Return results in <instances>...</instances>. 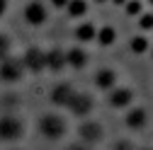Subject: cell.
Here are the masks:
<instances>
[{
  "mask_svg": "<svg viewBox=\"0 0 153 150\" xmlns=\"http://www.w3.org/2000/svg\"><path fill=\"white\" fill-rule=\"evenodd\" d=\"M36 133L44 140H49V143H61L71 133V121H68V116L61 109L42 111V114L36 116Z\"/></svg>",
  "mask_w": 153,
  "mask_h": 150,
  "instance_id": "obj_1",
  "label": "cell"
},
{
  "mask_svg": "<svg viewBox=\"0 0 153 150\" xmlns=\"http://www.w3.org/2000/svg\"><path fill=\"white\" fill-rule=\"evenodd\" d=\"M27 133V124L17 111H3L0 114V143H20Z\"/></svg>",
  "mask_w": 153,
  "mask_h": 150,
  "instance_id": "obj_2",
  "label": "cell"
},
{
  "mask_svg": "<svg viewBox=\"0 0 153 150\" xmlns=\"http://www.w3.org/2000/svg\"><path fill=\"white\" fill-rule=\"evenodd\" d=\"M75 138L95 148V145L105 143V138H107V126H105V121H100L97 116L80 119L78 126H75Z\"/></svg>",
  "mask_w": 153,
  "mask_h": 150,
  "instance_id": "obj_3",
  "label": "cell"
},
{
  "mask_svg": "<svg viewBox=\"0 0 153 150\" xmlns=\"http://www.w3.org/2000/svg\"><path fill=\"white\" fill-rule=\"evenodd\" d=\"M95 109H97V99H95V92H90V90H78V92L73 95L71 104L66 107V114L80 121V119L95 116Z\"/></svg>",
  "mask_w": 153,
  "mask_h": 150,
  "instance_id": "obj_4",
  "label": "cell"
},
{
  "mask_svg": "<svg viewBox=\"0 0 153 150\" xmlns=\"http://www.w3.org/2000/svg\"><path fill=\"white\" fill-rule=\"evenodd\" d=\"M105 104L114 111H126L129 107L136 104V90H134L131 85H117L112 87L109 92H105Z\"/></svg>",
  "mask_w": 153,
  "mask_h": 150,
  "instance_id": "obj_5",
  "label": "cell"
},
{
  "mask_svg": "<svg viewBox=\"0 0 153 150\" xmlns=\"http://www.w3.org/2000/svg\"><path fill=\"white\" fill-rule=\"evenodd\" d=\"M148 121H151V114L143 104H134L126 111H122V126L129 133H143L148 128Z\"/></svg>",
  "mask_w": 153,
  "mask_h": 150,
  "instance_id": "obj_6",
  "label": "cell"
},
{
  "mask_svg": "<svg viewBox=\"0 0 153 150\" xmlns=\"http://www.w3.org/2000/svg\"><path fill=\"white\" fill-rule=\"evenodd\" d=\"M75 92H78V87H75L71 80H56L51 85V90H49V102L56 109H63L66 111V107L71 104V99H73Z\"/></svg>",
  "mask_w": 153,
  "mask_h": 150,
  "instance_id": "obj_7",
  "label": "cell"
},
{
  "mask_svg": "<svg viewBox=\"0 0 153 150\" xmlns=\"http://www.w3.org/2000/svg\"><path fill=\"white\" fill-rule=\"evenodd\" d=\"M22 17L29 27H42V24L49 22L51 10L44 0H27V5L22 7Z\"/></svg>",
  "mask_w": 153,
  "mask_h": 150,
  "instance_id": "obj_8",
  "label": "cell"
},
{
  "mask_svg": "<svg viewBox=\"0 0 153 150\" xmlns=\"http://www.w3.org/2000/svg\"><path fill=\"white\" fill-rule=\"evenodd\" d=\"M25 73H27V68H25L22 58H17V56H7L5 61H0V82H7V85L20 82L25 78Z\"/></svg>",
  "mask_w": 153,
  "mask_h": 150,
  "instance_id": "obj_9",
  "label": "cell"
},
{
  "mask_svg": "<svg viewBox=\"0 0 153 150\" xmlns=\"http://www.w3.org/2000/svg\"><path fill=\"white\" fill-rule=\"evenodd\" d=\"M119 85V73L114 70L112 65H100L97 70L92 73V87L97 90V92H109L112 87H117Z\"/></svg>",
  "mask_w": 153,
  "mask_h": 150,
  "instance_id": "obj_10",
  "label": "cell"
},
{
  "mask_svg": "<svg viewBox=\"0 0 153 150\" xmlns=\"http://www.w3.org/2000/svg\"><path fill=\"white\" fill-rule=\"evenodd\" d=\"M90 65V51L83 46V44H75L71 49H66V68H73V70H83Z\"/></svg>",
  "mask_w": 153,
  "mask_h": 150,
  "instance_id": "obj_11",
  "label": "cell"
},
{
  "mask_svg": "<svg viewBox=\"0 0 153 150\" xmlns=\"http://www.w3.org/2000/svg\"><path fill=\"white\" fill-rule=\"evenodd\" d=\"M22 63H25L27 73H34V75L44 73V70H46V51L36 49V46L27 49V51H25V56H22Z\"/></svg>",
  "mask_w": 153,
  "mask_h": 150,
  "instance_id": "obj_12",
  "label": "cell"
},
{
  "mask_svg": "<svg viewBox=\"0 0 153 150\" xmlns=\"http://www.w3.org/2000/svg\"><path fill=\"white\" fill-rule=\"evenodd\" d=\"M97 24H95L92 20H80L78 24H75V29H73V39L78 41V44H83V46H88V44H95V39H97Z\"/></svg>",
  "mask_w": 153,
  "mask_h": 150,
  "instance_id": "obj_13",
  "label": "cell"
},
{
  "mask_svg": "<svg viewBox=\"0 0 153 150\" xmlns=\"http://www.w3.org/2000/svg\"><path fill=\"white\" fill-rule=\"evenodd\" d=\"M151 36L148 34H143V32H139V34H134V36H129V41H126V49H129V53L131 56H148V51H151Z\"/></svg>",
  "mask_w": 153,
  "mask_h": 150,
  "instance_id": "obj_14",
  "label": "cell"
},
{
  "mask_svg": "<svg viewBox=\"0 0 153 150\" xmlns=\"http://www.w3.org/2000/svg\"><path fill=\"white\" fill-rule=\"evenodd\" d=\"M90 12V0H68V5H66V15H68V20H85Z\"/></svg>",
  "mask_w": 153,
  "mask_h": 150,
  "instance_id": "obj_15",
  "label": "cell"
},
{
  "mask_svg": "<svg viewBox=\"0 0 153 150\" xmlns=\"http://www.w3.org/2000/svg\"><path fill=\"white\" fill-rule=\"evenodd\" d=\"M66 68V51L63 49H49L46 51V70L61 73Z\"/></svg>",
  "mask_w": 153,
  "mask_h": 150,
  "instance_id": "obj_16",
  "label": "cell"
},
{
  "mask_svg": "<svg viewBox=\"0 0 153 150\" xmlns=\"http://www.w3.org/2000/svg\"><path fill=\"white\" fill-rule=\"evenodd\" d=\"M95 44L107 49V46H114L117 44V27H112V24H102L97 29V39H95Z\"/></svg>",
  "mask_w": 153,
  "mask_h": 150,
  "instance_id": "obj_17",
  "label": "cell"
},
{
  "mask_svg": "<svg viewBox=\"0 0 153 150\" xmlns=\"http://www.w3.org/2000/svg\"><path fill=\"white\" fill-rule=\"evenodd\" d=\"M107 150H136V143H134L129 136H117V138L109 140Z\"/></svg>",
  "mask_w": 153,
  "mask_h": 150,
  "instance_id": "obj_18",
  "label": "cell"
},
{
  "mask_svg": "<svg viewBox=\"0 0 153 150\" xmlns=\"http://www.w3.org/2000/svg\"><path fill=\"white\" fill-rule=\"evenodd\" d=\"M136 27H139V32H143V34H151L153 32V10H143L139 17H136Z\"/></svg>",
  "mask_w": 153,
  "mask_h": 150,
  "instance_id": "obj_19",
  "label": "cell"
},
{
  "mask_svg": "<svg viewBox=\"0 0 153 150\" xmlns=\"http://www.w3.org/2000/svg\"><path fill=\"white\" fill-rule=\"evenodd\" d=\"M122 10H124L126 17H139L146 10V3H143V0H126V3L122 5Z\"/></svg>",
  "mask_w": 153,
  "mask_h": 150,
  "instance_id": "obj_20",
  "label": "cell"
},
{
  "mask_svg": "<svg viewBox=\"0 0 153 150\" xmlns=\"http://www.w3.org/2000/svg\"><path fill=\"white\" fill-rule=\"evenodd\" d=\"M7 56H12V39L5 32H0V61H5Z\"/></svg>",
  "mask_w": 153,
  "mask_h": 150,
  "instance_id": "obj_21",
  "label": "cell"
},
{
  "mask_svg": "<svg viewBox=\"0 0 153 150\" xmlns=\"http://www.w3.org/2000/svg\"><path fill=\"white\" fill-rule=\"evenodd\" d=\"M63 150H95L92 145H88V143H83V140H78V138H75V140H71Z\"/></svg>",
  "mask_w": 153,
  "mask_h": 150,
  "instance_id": "obj_22",
  "label": "cell"
},
{
  "mask_svg": "<svg viewBox=\"0 0 153 150\" xmlns=\"http://www.w3.org/2000/svg\"><path fill=\"white\" fill-rule=\"evenodd\" d=\"M49 5H51V7H56V10H66L68 0H49Z\"/></svg>",
  "mask_w": 153,
  "mask_h": 150,
  "instance_id": "obj_23",
  "label": "cell"
},
{
  "mask_svg": "<svg viewBox=\"0 0 153 150\" xmlns=\"http://www.w3.org/2000/svg\"><path fill=\"white\" fill-rule=\"evenodd\" d=\"M7 7H10V0H0V17L7 12Z\"/></svg>",
  "mask_w": 153,
  "mask_h": 150,
  "instance_id": "obj_24",
  "label": "cell"
},
{
  "mask_svg": "<svg viewBox=\"0 0 153 150\" xmlns=\"http://www.w3.org/2000/svg\"><path fill=\"white\" fill-rule=\"evenodd\" d=\"M136 150H153V148H148V145H136Z\"/></svg>",
  "mask_w": 153,
  "mask_h": 150,
  "instance_id": "obj_25",
  "label": "cell"
},
{
  "mask_svg": "<svg viewBox=\"0 0 153 150\" xmlns=\"http://www.w3.org/2000/svg\"><path fill=\"white\" fill-rule=\"evenodd\" d=\"M92 3H97V5H105V3H109V0H92Z\"/></svg>",
  "mask_w": 153,
  "mask_h": 150,
  "instance_id": "obj_26",
  "label": "cell"
},
{
  "mask_svg": "<svg viewBox=\"0 0 153 150\" xmlns=\"http://www.w3.org/2000/svg\"><path fill=\"white\" fill-rule=\"evenodd\" d=\"M148 56H151V58H153V44H151V51H148Z\"/></svg>",
  "mask_w": 153,
  "mask_h": 150,
  "instance_id": "obj_27",
  "label": "cell"
},
{
  "mask_svg": "<svg viewBox=\"0 0 153 150\" xmlns=\"http://www.w3.org/2000/svg\"><path fill=\"white\" fill-rule=\"evenodd\" d=\"M143 3H148V5H151V7H153V0H143Z\"/></svg>",
  "mask_w": 153,
  "mask_h": 150,
  "instance_id": "obj_28",
  "label": "cell"
},
{
  "mask_svg": "<svg viewBox=\"0 0 153 150\" xmlns=\"http://www.w3.org/2000/svg\"><path fill=\"white\" fill-rule=\"evenodd\" d=\"M7 150H25V148H7Z\"/></svg>",
  "mask_w": 153,
  "mask_h": 150,
  "instance_id": "obj_29",
  "label": "cell"
}]
</instances>
